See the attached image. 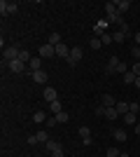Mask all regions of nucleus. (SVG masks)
<instances>
[{"instance_id":"nucleus-19","label":"nucleus","mask_w":140,"mask_h":157,"mask_svg":"<svg viewBox=\"0 0 140 157\" xmlns=\"http://www.w3.org/2000/svg\"><path fill=\"white\" fill-rule=\"evenodd\" d=\"M49 45H54V47H59L61 45V35L59 33H49V40H47Z\"/></svg>"},{"instance_id":"nucleus-37","label":"nucleus","mask_w":140,"mask_h":157,"mask_svg":"<svg viewBox=\"0 0 140 157\" xmlns=\"http://www.w3.org/2000/svg\"><path fill=\"white\" fill-rule=\"evenodd\" d=\"M26 141H28V143H31V145H33V143H38V136H35V134H31V136H28Z\"/></svg>"},{"instance_id":"nucleus-13","label":"nucleus","mask_w":140,"mask_h":157,"mask_svg":"<svg viewBox=\"0 0 140 157\" xmlns=\"http://www.w3.org/2000/svg\"><path fill=\"white\" fill-rule=\"evenodd\" d=\"M56 56H61V59H66V61H68V56H70V49H68V47L61 42V45L56 47Z\"/></svg>"},{"instance_id":"nucleus-21","label":"nucleus","mask_w":140,"mask_h":157,"mask_svg":"<svg viewBox=\"0 0 140 157\" xmlns=\"http://www.w3.org/2000/svg\"><path fill=\"white\" fill-rule=\"evenodd\" d=\"M105 117H107V120H117V117H119L117 108H105Z\"/></svg>"},{"instance_id":"nucleus-18","label":"nucleus","mask_w":140,"mask_h":157,"mask_svg":"<svg viewBox=\"0 0 140 157\" xmlns=\"http://www.w3.org/2000/svg\"><path fill=\"white\" fill-rule=\"evenodd\" d=\"M33 122H38V124H42V122H47V113L45 110H38L33 115Z\"/></svg>"},{"instance_id":"nucleus-3","label":"nucleus","mask_w":140,"mask_h":157,"mask_svg":"<svg viewBox=\"0 0 140 157\" xmlns=\"http://www.w3.org/2000/svg\"><path fill=\"white\" fill-rule=\"evenodd\" d=\"M16 10H19V5L12 2V0H2V2H0V14H2V17H5V14H14Z\"/></svg>"},{"instance_id":"nucleus-22","label":"nucleus","mask_w":140,"mask_h":157,"mask_svg":"<svg viewBox=\"0 0 140 157\" xmlns=\"http://www.w3.org/2000/svg\"><path fill=\"white\" fill-rule=\"evenodd\" d=\"M89 47H91V49H100V47H103V40L100 38H91L89 40Z\"/></svg>"},{"instance_id":"nucleus-35","label":"nucleus","mask_w":140,"mask_h":157,"mask_svg":"<svg viewBox=\"0 0 140 157\" xmlns=\"http://www.w3.org/2000/svg\"><path fill=\"white\" fill-rule=\"evenodd\" d=\"M56 124H59V120H56V117H54V120H47V122H45L47 129H52V127H56Z\"/></svg>"},{"instance_id":"nucleus-31","label":"nucleus","mask_w":140,"mask_h":157,"mask_svg":"<svg viewBox=\"0 0 140 157\" xmlns=\"http://www.w3.org/2000/svg\"><path fill=\"white\" fill-rule=\"evenodd\" d=\"M131 73H133L135 78H140V61H135V63L131 66Z\"/></svg>"},{"instance_id":"nucleus-36","label":"nucleus","mask_w":140,"mask_h":157,"mask_svg":"<svg viewBox=\"0 0 140 157\" xmlns=\"http://www.w3.org/2000/svg\"><path fill=\"white\" fill-rule=\"evenodd\" d=\"M128 110H131V113H135V115H138V110H140V105H138V103H128Z\"/></svg>"},{"instance_id":"nucleus-24","label":"nucleus","mask_w":140,"mask_h":157,"mask_svg":"<svg viewBox=\"0 0 140 157\" xmlns=\"http://www.w3.org/2000/svg\"><path fill=\"white\" fill-rule=\"evenodd\" d=\"M35 136H38V143H47V141H49V136H47V131H45V129H40Z\"/></svg>"},{"instance_id":"nucleus-42","label":"nucleus","mask_w":140,"mask_h":157,"mask_svg":"<svg viewBox=\"0 0 140 157\" xmlns=\"http://www.w3.org/2000/svg\"><path fill=\"white\" fill-rule=\"evenodd\" d=\"M119 157H131V155H126V152H121V155H119Z\"/></svg>"},{"instance_id":"nucleus-12","label":"nucleus","mask_w":140,"mask_h":157,"mask_svg":"<svg viewBox=\"0 0 140 157\" xmlns=\"http://www.w3.org/2000/svg\"><path fill=\"white\" fill-rule=\"evenodd\" d=\"M28 71H31V73L42 71V59H40V56H33V59H31V63H28Z\"/></svg>"},{"instance_id":"nucleus-9","label":"nucleus","mask_w":140,"mask_h":157,"mask_svg":"<svg viewBox=\"0 0 140 157\" xmlns=\"http://www.w3.org/2000/svg\"><path fill=\"white\" fill-rule=\"evenodd\" d=\"M100 103L105 105V108H114V105H117V101H114L112 94H103V96H100Z\"/></svg>"},{"instance_id":"nucleus-20","label":"nucleus","mask_w":140,"mask_h":157,"mask_svg":"<svg viewBox=\"0 0 140 157\" xmlns=\"http://www.w3.org/2000/svg\"><path fill=\"white\" fill-rule=\"evenodd\" d=\"M47 150H49V152H56V150H61V143H59V141H47Z\"/></svg>"},{"instance_id":"nucleus-5","label":"nucleus","mask_w":140,"mask_h":157,"mask_svg":"<svg viewBox=\"0 0 140 157\" xmlns=\"http://www.w3.org/2000/svg\"><path fill=\"white\" fill-rule=\"evenodd\" d=\"M40 56H45V59H49V56H56V47L54 45H40Z\"/></svg>"},{"instance_id":"nucleus-4","label":"nucleus","mask_w":140,"mask_h":157,"mask_svg":"<svg viewBox=\"0 0 140 157\" xmlns=\"http://www.w3.org/2000/svg\"><path fill=\"white\" fill-rule=\"evenodd\" d=\"M19 47L16 45H12V47H5V52H2V59L7 61V63H9V61H14V59H19Z\"/></svg>"},{"instance_id":"nucleus-1","label":"nucleus","mask_w":140,"mask_h":157,"mask_svg":"<svg viewBox=\"0 0 140 157\" xmlns=\"http://www.w3.org/2000/svg\"><path fill=\"white\" fill-rule=\"evenodd\" d=\"M105 14H107V24H117V26L124 24V17L117 12V5H114V2H105Z\"/></svg>"},{"instance_id":"nucleus-30","label":"nucleus","mask_w":140,"mask_h":157,"mask_svg":"<svg viewBox=\"0 0 140 157\" xmlns=\"http://www.w3.org/2000/svg\"><path fill=\"white\" fill-rule=\"evenodd\" d=\"M49 108H52V113H54V115H59V113H61V103H59V101L49 103Z\"/></svg>"},{"instance_id":"nucleus-29","label":"nucleus","mask_w":140,"mask_h":157,"mask_svg":"<svg viewBox=\"0 0 140 157\" xmlns=\"http://www.w3.org/2000/svg\"><path fill=\"white\" fill-rule=\"evenodd\" d=\"M56 120H59L61 124H63V122H68V120H70V117H68V113H66V110H61L59 115H56Z\"/></svg>"},{"instance_id":"nucleus-8","label":"nucleus","mask_w":140,"mask_h":157,"mask_svg":"<svg viewBox=\"0 0 140 157\" xmlns=\"http://www.w3.org/2000/svg\"><path fill=\"white\" fill-rule=\"evenodd\" d=\"M105 28H107V19H100L96 26H93V31H96V38H100V35H105Z\"/></svg>"},{"instance_id":"nucleus-26","label":"nucleus","mask_w":140,"mask_h":157,"mask_svg":"<svg viewBox=\"0 0 140 157\" xmlns=\"http://www.w3.org/2000/svg\"><path fill=\"white\" fill-rule=\"evenodd\" d=\"M124 82H126V85H135V75H133L131 71L124 73Z\"/></svg>"},{"instance_id":"nucleus-27","label":"nucleus","mask_w":140,"mask_h":157,"mask_svg":"<svg viewBox=\"0 0 140 157\" xmlns=\"http://www.w3.org/2000/svg\"><path fill=\"white\" fill-rule=\"evenodd\" d=\"M112 40H114V42H124V40H126V35H124L121 31H114V33H112Z\"/></svg>"},{"instance_id":"nucleus-15","label":"nucleus","mask_w":140,"mask_h":157,"mask_svg":"<svg viewBox=\"0 0 140 157\" xmlns=\"http://www.w3.org/2000/svg\"><path fill=\"white\" fill-rule=\"evenodd\" d=\"M114 5H117V12L124 14L126 10H131V0H119V2H114Z\"/></svg>"},{"instance_id":"nucleus-23","label":"nucleus","mask_w":140,"mask_h":157,"mask_svg":"<svg viewBox=\"0 0 140 157\" xmlns=\"http://www.w3.org/2000/svg\"><path fill=\"white\" fill-rule=\"evenodd\" d=\"M124 124H133L135 127V113H126V115H124Z\"/></svg>"},{"instance_id":"nucleus-14","label":"nucleus","mask_w":140,"mask_h":157,"mask_svg":"<svg viewBox=\"0 0 140 157\" xmlns=\"http://www.w3.org/2000/svg\"><path fill=\"white\" fill-rule=\"evenodd\" d=\"M31 78H33L35 82L45 85V82H47V73H45V71H35V73H31Z\"/></svg>"},{"instance_id":"nucleus-40","label":"nucleus","mask_w":140,"mask_h":157,"mask_svg":"<svg viewBox=\"0 0 140 157\" xmlns=\"http://www.w3.org/2000/svg\"><path fill=\"white\" fill-rule=\"evenodd\" d=\"M135 134H138V136H140V122H138V124H135Z\"/></svg>"},{"instance_id":"nucleus-33","label":"nucleus","mask_w":140,"mask_h":157,"mask_svg":"<svg viewBox=\"0 0 140 157\" xmlns=\"http://www.w3.org/2000/svg\"><path fill=\"white\" fill-rule=\"evenodd\" d=\"M96 115H98V117H105V105H103V103L96 105Z\"/></svg>"},{"instance_id":"nucleus-2","label":"nucleus","mask_w":140,"mask_h":157,"mask_svg":"<svg viewBox=\"0 0 140 157\" xmlns=\"http://www.w3.org/2000/svg\"><path fill=\"white\" fill-rule=\"evenodd\" d=\"M82 56H84V49H82V47H73V49H70V56H68V61H66V63L77 66V63L82 61Z\"/></svg>"},{"instance_id":"nucleus-39","label":"nucleus","mask_w":140,"mask_h":157,"mask_svg":"<svg viewBox=\"0 0 140 157\" xmlns=\"http://www.w3.org/2000/svg\"><path fill=\"white\" fill-rule=\"evenodd\" d=\"M52 157H63V148H61V150H56V152H52Z\"/></svg>"},{"instance_id":"nucleus-41","label":"nucleus","mask_w":140,"mask_h":157,"mask_svg":"<svg viewBox=\"0 0 140 157\" xmlns=\"http://www.w3.org/2000/svg\"><path fill=\"white\" fill-rule=\"evenodd\" d=\"M135 87H138V89H140V78H135Z\"/></svg>"},{"instance_id":"nucleus-10","label":"nucleus","mask_w":140,"mask_h":157,"mask_svg":"<svg viewBox=\"0 0 140 157\" xmlns=\"http://www.w3.org/2000/svg\"><path fill=\"white\" fill-rule=\"evenodd\" d=\"M77 134H80V138H82L87 145L91 143V129H89V127H80V131H77Z\"/></svg>"},{"instance_id":"nucleus-11","label":"nucleus","mask_w":140,"mask_h":157,"mask_svg":"<svg viewBox=\"0 0 140 157\" xmlns=\"http://www.w3.org/2000/svg\"><path fill=\"white\" fill-rule=\"evenodd\" d=\"M117 66H119V59H117V56H112V59L107 61V66H105V73H107V75L117 73Z\"/></svg>"},{"instance_id":"nucleus-6","label":"nucleus","mask_w":140,"mask_h":157,"mask_svg":"<svg viewBox=\"0 0 140 157\" xmlns=\"http://www.w3.org/2000/svg\"><path fill=\"white\" fill-rule=\"evenodd\" d=\"M7 66H9V71H12V73H23V71H26V63H23V61H19V59L9 61Z\"/></svg>"},{"instance_id":"nucleus-17","label":"nucleus","mask_w":140,"mask_h":157,"mask_svg":"<svg viewBox=\"0 0 140 157\" xmlns=\"http://www.w3.org/2000/svg\"><path fill=\"white\" fill-rule=\"evenodd\" d=\"M112 136L117 138V143H124V141H126V131H124V129H114Z\"/></svg>"},{"instance_id":"nucleus-7","label":"nucleus","mask_w":140,"mask_h":157,"mask_svg":"<svg viewBox=\"0 0 140 157\" xmlns=\"http://www.w3.org/2000/svg\"><path fill=\"white\" fill-rule=\"evenodd\" d=\"M42 96H45V101H47V103H54V101H56V89H54V87H45Z\"/></svg>"},{"instance_id":"nucleus-32","label":"nucleus","mask_w":140,"mask_h":157,"mask_svg":"<svg viewBox=\"0 0 140 157\" xmlns=\"http://www.w3.org/2000/svg\"><path fill=\"white\" fill-rule=\"evenodd\" d=\"M100 40H103V45H110V42H114V40H112V33H105V35H100Z\"/></svg>"},{"instance_id":"nucleus-34","label":"nucleus","mask_w":140,"mask_h":157,"mask_svg":"<svg viewBox=\"0 0 140 157\" xmlns=\"http://www.w3.org/2000/svg\"><path fill=\"white\" fill-rule=\"evenodd\" d=\"M131 54H133V59H135V61H140V47H138V45L131 49Z\"/></svg>"},{"instance_id":"nucleus-28","label":"nucleus","mask_w":140,"mask_h":157,"mask_svg":"<svg viewBox=\"0 0 140 157\" xmlns=\"http://www.w3.org/2000/svg\"><path fill=\"white\" fill-rule=\"evenodd\" d=\"M119 155H121V152L117 150L114 145H112V148H107V152H105V157H119Z\"/></svg>"},{"instance_id":"nucleus-38","label":"nucleus","mask_w":140,"mask_h":157,"mask_svg":"<svg viewBox=\"0 0 140 157\" xmlns=\"http://www.w3.org/2000/svg\"><path fill=\"white\" fill-rule=\"evenodd\" d=\"M133 40H135V45L140 47V31H138V33H133Z\"/></svg>"},{"instance_id":"nucleus-25","label":"nucleus","mask_w":140,"mask_h":157,"mask_svg":"<svg viewBox=\"0 0 140 157\" xmlns=\"http://www.w3.org/2000/svg\"><path fill=\"white\" fill-rule=\"evenodd\" d=\"M19 61H23V63H31V54H28V49H21V52H19Z\"/></svg>"},{"instance_id":"nucleus-16","label":"nucleus","mask_w":140,"mask_h":157,"mask_svg":"<svg viewBox=\"0 0 140 157\" xmlns=\"http://www.w3.org/2000/svg\"><path fill=\"white\" fill-rule=\"evenodd\" d=\"M114 108H117V113H119L121 117H124L126 113H131V110H128V103H126V101H117V105H114Z\"/></svg>"}]
</instances>
